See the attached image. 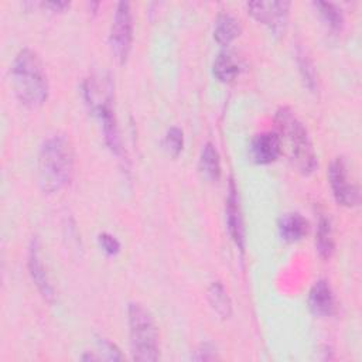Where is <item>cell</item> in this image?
Instances as JSON below:
<instances>
[{"label": "cell", "mask_w": 362, "mask_h": 362, "mask_svg": "<svg viewBox=\"0 0 362 362\" xmlns=\"http://www.w3.org/2000/svg\"><path fill=\"white\" fill-rule=\"evenodd\" d=\"M11 83L18 102L28 107L42 106L49 93L48 76L40 55L31 48H23L11 65Z\"/></svg>", "instance_id": "cell-1"}, {"label": "cell", "mask_w": 362, "mask_h": 362, "mask_svg": "<svg viewBox=\"0 0 362 362\" xmlns=\"http://www.w3.org/2000/svg\"><path fill=\"white\" fill-rule=\"evenodd\" d=\"M83 98L102 126L105 143L112 153L120 154V134L115 115V85L107 72H96L83 82Z\"/></svg>", "instance_id": "cell-2"}, {"label": "cell", "mask_w": 362, "mask_h": 362, "mask_svg": "<svg viewBox=\"0 0 362 362\" xmlns=\"http://www.w3.org/2000/svg\"><path fill=\"white\" fill-rule=\"evenodd\" d=\"M74 174V148L64 134L48 137L38 153V182L44 192L65 188Z\"/></svg>", "instance_id": "cell-3"}, {"label": "cell", "mask_w": 362, "mask_h": 362, "mask_svg": "<svg viewBox=\"0 0 362 362\" xmlns=\"http://www.w3.org/2000/svg\"><path fill=\"white\" fill-rule=\"evenodd\" d=\"M277 136L284 151L298 173L310 175L317 167V156L304 123L290 107H280L276 112Z\"/></svg>", "instance_id": "cell-4"}, {"label": "cell", "mask_w": 362, "mask_h": 362, "mask_svg": "<svg viewBox=\"0 0 362 362\" xmlns=\"http://www.w3.org/2000/svg\"><path fill=\"white\" fill-rule=\"evenodd\" d=\"M130 348L134 361H158V329L151 313L140 303H130L127 308Z\"/></svg>", "instance_id": "cell-5"}, {"label": "cell", "mask_w": 362, "mask_h": 362, "mask_svg": "<svg viewBox=\"0 0 362 362\" xmlns=\"http://www.w3.org/2000/svg\"><path fill=\"white\" fill-rule=\"evenodd\" d=\"M328 181L332 195L339 205L346 208L359 205L361 189L345 157L339 156L331 161L328 168Z\"/></svg>", "instance_id": "cell-6"}, {"label": "cell", "mask_w": 362, "mask_h": 362, "mask_svg": "<svg viewBox=\"0 0 362 362\" xmlns=\"http://www.w3.org/2000/svg\"><path fill=\"white\" fill-rule=\"evenodd\" d=\"M133 42V16L127 1H120L116 6L115 16L109 33V47L119 64H126L132 51Z\"/></svg>", "instance_id": "cell-7"}, {"label": "cell", "mask_w": 362, "mask_h": 362, "mask_svg": "<svg viewBox=\"0 0 362 362\" xmlns=\"http://www.w3.org/2000/svg\"><path fill=\"white\" fill-rule=\"evenodd\" d=\"M290 1H249L246 3L247 13L260 24L270 28L273 33L284 31L288 16Z\"/></svg>", "instance_id": "cell-8"}, {"label": "cell", "mask_w": 362, "mask_h": 362, "mask_svg": "<svg viewBox=\"0 0 362 362\" xmlns=\"http://www.w3.org/2000/svg\"><path fill=\"white\" fill-rule=\"evenodd\" d=\"M225 214H226L228 232H229L233 243L236 245V247L243 252V249H245V223H243L242 209H240V204H239L238 189L235 187L233 180L229 181Z\"/></svg>", "instance_id": "cell-9"}, {"label": "cell", "mask_w": 362, "mask_h": 362, "mask_svg": "<svg viewBox=\"0 0 362 362\" xmlns=\"http://www.w3.org/2000/svg\"><path fill=\"white\" fill-rule=\"evenodd\" d=\"M250 157L257 164H270L281 154V143L276 132H262L256 134L249 146Z\"/></svg>", "instance_id": "cell-10"}, {"label": "cell", "mask_w": 362, "mask_h": 362, "mask_svg": "<svg viewBox=\"0 0 362 362\" xmlns=\"http://www.w3.org/2000/svg\"><path fill=\"white\" fill-rule=\"evenodd\" d=\"M28 270H30V276L34 281V284L37 286L38 291L41 293V296L51 301L54 298V288L52 284L48 279V274L45 272L42 259H41V246L37 238H34L30 243L28 247Z\"/></svg>", "instance_id": "cell-11"}, {"label": "cell", "mask_w": 362, "mask_h": 362, "mask_svg": "<svg viewBox=\"0 0 362 362\" xmlns=\"http://www.w3.org/2000/svg\"><path fill=\"white\" fill-rule=\"evenodd\" d=\"M308 307L317 317H329L335 313V297L327 280H317L308 293Z\"/></svg>", "instance_id": "cell-12"}, {"label": "cell", "mask_w": 362, "mask_h": 362, "mask_svg": "<svg viewBox=\"0 0 362 362\" xmlns=\"http://www.w3.org/2000/svg\"><path fill=\"white\" fill-rule=\"evenodd\" d=\"M279 233L286 242H298L308 232V221L298 212H287L280 216Z\"/></svg>", "instance_id": "cell-13"}, {"label": "cell", "mask_w": 362, "mask_h": 362, "mask_svg": "<svg viewBox=\"0 0 362 362\" xmlns=\"http://www.w3.org/2000/svg\"><path fill=\"white\" fill-rule=\"evenodd\" d=\"M242 31L240 23L236 17L229 13L218 14L214 25V38L221 45H229L239 37Z\"/></svg>", "instance_id": "cell-14"}, {"label": "cell", "mask_w": 362, "mask_h": 362, "mask_svg": "<svg viewBox=\"0 0 362 362\" xmlns=\"http://www.w3.org/2000/svg\"><path fill=\"white\" fill-rule=\"evenodd\" d=\"M335 249V240H334V230L331 219L327 216H320L317 223V232H315V250L318 252L320 257L329 259Z\"/></svg>", "instance_id": "cell-15"}, {"label": "cell", "mask_w": 362, "mask_h": 362, "mask_svg": "<svg viewBox=\"0 0 362 362\" xmlns=\"http://www.w3.org/2000/svg\"><path fill=\"white\" fill-rule=\"evenodd\" d=\"M199 171L209 181L221 178V158L212 143H205L199 153Z\"/></svg>", "instance_id": "cell-16"}, {"label": "cell", "mask_w": 362, "mask_h": 362, "mask_svg": "<svg viewBox=\"0 0 362 362\" xmlns=\"http://www.w3.org/2000/svg\"><path fill=\"white\" fill-rule=\"evenodd\" d=\"M212 74L219 82H230L239 75V62L233 54L222 51L214 59Z\"/></svg>", "instance_id": "cell-17"}, {"label": "cell", "mask_w": 362, "mask_h": 362, "mask_svg": "<svg viewBox=\"0 0 362 362\" xmlns=\"http://www.w3.org/2000/svg\"><path fill=\"white\" fill-rule=\"evenodd\" d=\"M206 298L212 310L219 314L222 318H229L232 314V301L228 296V291L225 290L223 284L221 281H214L208 291Z\"/></svg>", "instance_id": "cell-18"}, {"label": "cell", "mask_w": 362, "mask_h": 362, "mask_svg": "<svg viewBox=\"0 0 362 362\" xmlns=\"http://www.w3.org/2000/svg\"><path fill=\"white\" fill-rule=\"evenodd\" d=\"M313 6L318 11L322 21L334 31H338L344 25V14L342 10L329 1H314Z\"/></svg>", "instance_id": "cell-19"}, {"label": "cell", "mask_w": 362, "mask_h": 362, "mask_svg": "<svg viewBox=\"0 0 362 362\" xmlns=\"http://www.w3.org/2000/svg\"><path fill=\"white\" fill-rule=\"evenodd\" d=\"M182 146H184V134L182 130L177 126H173L167 130L165 136H164V148L167 150V153L171 157H178L180 153L182 151Z\"/></svg>", "instance_id": "cell-20"}, {"label": "cell", "mask_w": 362, "mask_h": 362, "mask_svg": "<svg viewBox=\"0 0 362 362\" xmlns=\"http://www.w3.org/2000/svg\"><path fill=\"white\" fill-rule=\"evenodd\" d=\"M297 57H298V66H300L301 75H303V78H304V82H305V85H307L311 90H314V89H315V85H317L314 65H313V62L308 59V57H307L304 52L298 51Z\"/></svg>", "instance_id": "cell-21"}, {"label": "cell", "mask_w": 362, "mask_h": 362, "mask_svg": "<svg viewBox=\"0 0 362 362\" xmlns=\"http://www.w3.org/2000/svg\"><path fill=\"white\" fill-rule=\"evenodd\" d=\"M98 243L107 256H116L120 252V242L107 232H103L98 236Z\"/></svg>", "instance_id": "cell-22"}, {"label": "cell", "mask_w": 362, "mask_h": 362, "mask_svg": "<svg viewBox=\"0 0 362 362\" xmlns=\"http://www.w3.org/2000/svg\"><path fill=\"white\" fill-rule=\"evenodd\" d=\"M98 348L100 349V359H110V361H120L123 355L120 354L119 348L107 341L106 338H98Z\"/></svg>", "instance_id": "cell-23"}, {"label": "cell", "mask_w": 362, "mask_h": 362, "mask_svg": "<svg viewBox=\"0 0 362 362\" xmlns=\"http://www.w3.org/2000/svg\"><path fill=\"white\" fill-rule=\"evenodd\" d=\"M192 358L197 361H212V359H216L218 355H216L215 346L205 342L199 345V348L195 351V355Z\"/></svg>", "instance_id": "cell-24"}, {"label": "cell", "mask_w": 362, "mask_h": 362, "mask_svg": "<svg viewBox=\"0 0 362 362\" xmlns=\"http://www.w3.org/2000/svg\"><path fill=\"white\" fill-rule=\"evenodd\" d=\"M69 1H42L40 3V6L42 8H48L51 11H64L65 8L69 7Z\"/></svg>", "instance_id": "cell-25"}]
</instances>
